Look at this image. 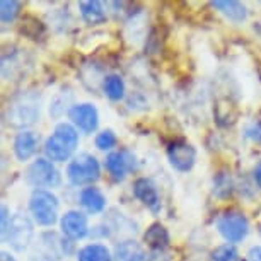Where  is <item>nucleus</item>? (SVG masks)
<instances>
[{
    "label": "nucleus",
    "mask_w": 261,
    "mask_h": 261,
    "mask_svg": "<svg viewBox=\"0 0 261 261\" xmlns=\"http://www.w3.org/2000/svg\"><path fill=\"white\" fill-rule=\"evenodd\" d=\"M39 94L38 92H22L9 102L6 111V121L12 128H28L39 120Z\"/></svg>",
    "instance_id": "obj_1"
},
{
    "label": "nucleus",
    "mask_w": 261,
    "mask_h": 261,
    "mask_svg": "<svg viewBox=\"0 0 261 261\" xmlns=\"http://www.w3.org/2000/svg\"><path fill=\"white\" fill-rule=\"evenodd\" d=\"M79 145V134L70 123H58L55 132L45 144V154L50 161L65 162L72 157Z\"/></svg>",
    "instance_id": "obj_2"
},
{
    "label": "nucleus",
    "mask_w": 261,
    "mask_h": 261,
    "mask_svg": "<svg viewBox=\"0 0 261 261\" xmlns=\"http://www.w3.org/2000/svg\"><path fill=\"white\" fill-rule=\"evenodd\" d=\"M99 176H101L99 162H97L94 155L87 154V152H82V154L75 155L67 167V178L75 186L92 185L99 179Z\"/></svg>",
    "instance_id": "obj_3"
},
{
    "label": "nucleus",
    "mask_w": 261,
    "mask_h": 261,
    "mask_svg": "<svg viewBox=\"0 0 261 261\" xmlns=\"http://www.w3.org/2000/svg\"><path fill=\"white\" fill-rule=\"evenodd\" d=\"M33 236H34L33 222H31V219L24 214H14L11 217V220H9L7 229L2 232L4 241H6L14 251H19V253L28 249V246L31 244V241H33Z\"/></svg>",
    "instance_id": "obj_4"
},
{
    "label": "nucleus",
    "mask_w": 261,
    "mask_h": 261,
    "mask_svg": "<svg viewBox=\"0 0 261 261\" xmlns=\"http://www.w3.org/2000/svg\"><path fill=\"white\" fill-rule=\"evenodd\" d=\"M58 206H60L58 198L51 191L46 190H36L31 195V200H29L31 215L39 225H45V227H50V225L57 222Z\"/></svg>",
    "instance_id": "obj_5"
},
{
    "label": "nucleus",
    "mask_w": 261,
    "mask_h": 261,
    "mask_svg": "<svg viewBox=\"0 0 261 261\" xmlns=\"http://www.w3.org/2000/svg\"><path fill=\"white\" fill-rule=\"evenodd\" d=\"M217 230L229 243H241L249 232V222L239 210H225L217 220Z\"/></svg>",
    "instance_id": "obj_6"
},
{
    "label": "nucleus",
    "mask_w": 261,
    "mask_h": 261,
    "mask_svg": "<svg viewBox=\"0 0 261 261\" xmlns=\"http://www.w3.org/2000/svg\"><path fill=\"white\" fill-rule=\"evenodd\" d=\"M26 178L29 185L36 188H55L60 185V172L50 161L46 159H36L29 166Z\"/></svg>",
    "instance_id": "obj_7"
},
{
    "label": "nucleus",
    "mask_w": 261,
    "mask_h": 261,
    "mask_svg": "<svg viewBox=\"0 0 261 261\" xmlns=\"http://www.w3.org/2000/svg\"><path fill=\"white\" fill-rule=\"evenodd\" d=\"M167 159H169L171 166L179 172H188L191 167L195 166L196 161V150L195 147L185 140L172 142L167 147Z\"/></svg>",
    "instance_id": "obj_8"
},
{
    "label": "nucleus",
    "mask_w": 261,
    "mask_h": 261,
    "mask_svg": "<svg viewBox=\"0 0 261 261\" xmlns=\"http://www.w3.org/2000/svg\"><path fill=\"white\" fill-rule=\"evenodd\" d=\"M68 116L72 120V125L77 126L84 134H92L99 125V113L91 102H82V105L72 106L68 110Z\"/></svg>",
    "instance_id": "obj_9"
},
{
    "label": "nucleus",
    "mask_w": 261,
    "mask_h": 261,
    "mask_svg": "<svg viewBox=\"0 0 261 261\" xmlns=\"http://www.w3.org/2000/svg\"><path fill=\"white\" fill-rule=\"evenodd\" d=\"M105 166L113 178L123 179L128 172L134 171L137 167V161H135V155L132 154L130 150L121 149V150L111 152V154L106 157Z\"/></svg>",
    "instance_id": "obj_10"
},
{
    "label": "nucleus",
    "mask_w": 261,
    "mask_h": 261,
    "mask_svg": "<svg viewBox=\"0 0 261 261\" xmlns=\"http://www.w3.org/2000/svg\"><path fill=\"white\" fill-rule=\"evenodd\" d=\"M60 225H62L63 236L70 241L84 239L87 236V232H89V227H87V217L79 210L65 212V215H63L60 220Z\"/></svg>",
    "instance_id": "obj_11"
},
{
    "label": "nucleus",
    "mask_w": 261,
    "mask_h": 261,
    "mask_svg": "<svg viewBox=\"0 0 261 261\" xmlns=\"http://www.w3.org/2000/svg\"><path fill=\"white\" fill-rule=\"evenodd\" d=\"M134 195L139 198L142 203L147 205L149 208L157 214L161 210V198L157 193L155 185L149 178H139L134 183Z\"/></svg>",
    "instance_id": "obj_12"
},
{
    "label": "nucleus",
    "mask_w": 261,
    "mask_h": 261,
    "mask_svg": "<svg viewBox=\"0 0 261 261\" xmlns=\"http://www.w3.org/2000/svg\"><path fill=\"white\" fill-rule=\"evenodd\" d=\"M38 149V137L33 132L22 130L14 140V154L19 161H28Z\"/></svg>",
    "instance_id": "obj_13"
},
{
    "label": "nucleus",
    "mask_w": 261,
    "mask_h": 261,
    "mask_svg": "<svg viewBox=\"0 0 261 261\" xmlns=\"http://www.w3.org/2000/svg\"><path fill=\"white\" fill-rule=\"evenodd\" d=\"M212 7H215L232 22H244L248 19V9L236 0H215V2H212Z\"/></svg>",
    "instance_id": "obj_14"
},
{
    "label": "nucleus",
    "mask_w": 261,
    "mask_h": 261,
    "mask_svg": "<svg viewBox=\"0 0 261 261\" xmlns=\"http://www.w3.org/2000/svg\"><path fill=\"white\" fill-rule=\"evenodd\" d=\"M115 261H147L142 246L135 241H123L115 248Z\"/></svg>",
    "instance_id": "obj_15"
},
{
    "label": "nucleus",
    "mask_w": 261,
    "mask_h": 261,
    "mask_svg": "<svg viewBox=\"0 0 261 261\" xmlns=\"http://www.w3.org/2000/svg\"><path fill=\"white\" fill-rule=\"evenodd\" d=\"M81 205L89 214H101L106 208V198L99 190L91 186V188H84L81 191Z\"/></svg>",
    "instance_id": "obj_16"
},
{
    "label": "nucleus",
    "mask_w": 261,
    "mask_h": 261,
    "mask_svg": "<svg viewBox=\"0 0 261 261\" xmlns=\"http://www.w3.org/2000/svg\"><path fill=\"white\" fill-rule=\"evenodd\" d=\"M144 243L154 251L164 249V248H167V244H169V232H167V229L162 224L155 222L145 230Z\"/></svg>",
    "instance_id": "obj_17"
},
{
    "label": "nucleus",
    "mask_w": 261,
    "mask_h": 261,
    "mask_svg": "<svg viewBox=\"0 0 261 261\" xmlns=\"http://www.w3.org/2000/svg\"><path fill=\"white\" fill-rule=\"evenodd\" d=\"M81 9V16L87 24L96 26V24H102L106 21V12L102 9V4L97 0H89V2H81L79 4Z\"/></svg>",
    "instance_id": "obj_18"
},
{
    "label": "nucleus",
    "mask_w": 261,
    "mask_h": 261,
    "mask_svg": "<svg viewBox=\"0 0 261 261\" xmlns=\"http://www.w3.org/2000/svg\"><path fill=\"white\" fill-rule=\"evenodd\" d=\"M77 259L79 261H113V256L106 246L89 244L79 251Z\"/></svg>",
    "instance_id": "obj_19"
},
{
    "label": "nucleus",
    "mask_w": 261,
    "mask_h": 261,
    "mask_svg": "<svg viewBox=\"0 0 261 261\" xmlns=\"http://www.w3.org/2000/svg\"><path fill=\"white\" fill-rule=\"evenodd\" d=\"M102 87H105V92L106 96L110 97L111 101H120L125 97V82L120 75L116 73H111V75L105 77V82H102Z\"/></svg>",
    "instance_id": "obj_20"
},
{
    "label": "nucleus",
    "mask_w": 261,
    "mask_h": 261,
    "mask_svg": "<svg viewBox=\"0 0 261 261\" xmlns=\"http://www.w3.org/2000/svg\"><path fill=\"white\" fill-rule=\"evenodd\" d=\"M232 178L227 171H220L215 174L214 178V193L219 196V198H227V196L232 195Z\"/></svg>",
    "instance_id": "obj_21"
},
{
    "label": "nucleus",
    "mask_w": 261,
    "mask_h": 261,
    "mask_svg": "<svg viewBox=\"0 0 261 261\" xmlns=\"http://www.w3.org/2000/svg\"><path fill=\"white\" fill-rule=\"evenodd\" d=\"M21 31H22V34H26L28 38L39 39L43 34H45V26H43V22L39 21V19L28 16V17H24Z\"/></svg>",
    "instance_id": "obj_22"
},
{
    "label": "nucleus",
    "mask_w": 261,
    "mask_h": 261,
    "mask_svg": "<svg viewBox=\"0 0 261 261\" xmlns=\"http://www.w3.org/2000/svg\"><path fill=\"white\" fill-rule=\"evenodd\" d=\"M19 12H21V2H16V0H2L0 2V19L4 24L16 21Z\"/></svg>",
    "instance_id": "obj_23"
},
{
    "label": "nucleus",
    "mask_w": 261,
    "mask_h": 261,
    "mask_svg": "<svg viewBox=\"0 0 261 261\" xmlns=\"http://www.w3.org/2000/svg\"><path fill=\"white\" fill-rule=\"evenodd\" d=\"M212 261H239V253L232 244H222L212 251Z\"/></svg>",
    "instance_id": "obj_24"
},
{
    "label": "nucleus",
    "mask_w": 261,
    "mask_h": 261,
    "mask_svg": "<svg viewBox=\"0 0 261 261\" xmlns=\"http://www.w3.org/2000/svg\"><path fill=\"white\" fill-rule=\"evenodd\" d=\"M116 145V135L113 130H102L96 137V147L99 150H110Z\"/></svg>",
    "instance_id": "obj_25"
},
{
    "label": "nucleus",
    "mask_w": 261,
    "mask_h": 261,
    "mask_svg": "<svg viewBox=\"0 0 261 261\" xmlns=\"http://www.w3.org/2000/svg\"><path fill=\"white\" fill-rule=\"evenodd\" d=\"M246 137L261 142V125L259 123H253V125H249L248 128H246Z\"/></svg>",
    "instance_id": "obj_26"
},
{
    "label": "nucleus",
    "mask_w": 261,
    "mask_h": 261,
    "mask_svg": "<svg viewBox=\"0 0 261 261\" xmlns=\"http://www.w3.org/2000/svg\"><path fill=\"white\" fill-rule=\"evenodd\" d=\"M248 258H249V261H261V246L251 248L248 253Z\"/></svg>",
    "instance_id": "obj_27"
},
{
    "label": "nucleus",
    "mask_w": 261,
    "mask_h": 261,
    "mask_svg": "<svg viewBox=\"0 0 261 261\" xmlns=\"http://www.w3.org/2000/svg\"><path fill=\"white\" fill-rule=\"evenodd\" d=\"M9 220H11V215H9V210L6 205H2V232L7 229V224Z\"/></svg>",
    "instance_id": "obj_28"
},
{
    "label": "nucleus",
    "mask_w": 261,
    "mask_h": 261,
    "mask_svg": "<svg viewBox=\"0 0 261 261\" xmlns=\"http://www.w3.org/2000/svg\"><path fill=\"white\" fill-rule=\"evenodd\" d=\"M254 181L258 183V186L261 188V162L256 166V169H254Z\"/></svg>",
    "instance_id": "obj_29"
},
{
    "label": "nucleus",
    "mask_w": 261,
    "mask_h": 261,
    "mask_svg": "<svg viewBox=\"0 0 261 261\" xmlns=\"http://www.w3.org/2000/svg\"><path fill=\"white\" fill-rule=\"evenodd\" d=\"M0 256H2V258H0V259H2V261H16V259L12 258L11 254H9V253H6V251H2V254H0Z\"/></svg>",
    "instance_id": "obj_30"
},
{
    "label": "nucleus",
    "mask_w": 261,
    "mask_h": 261,
    "mask_svg": "<svg viewBox=\"0 0 261 261\" xmlns=\"http://www.w3.org/2000/svg\"><path fill=\"white\" fill-rule=\"evenodd\" d=\"M259 234H261V227H259Z\"/></svg>",
    "instance_id": "obj_31"
}]
</instances>
